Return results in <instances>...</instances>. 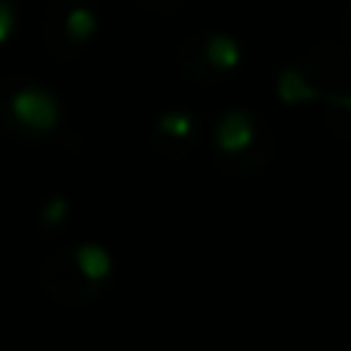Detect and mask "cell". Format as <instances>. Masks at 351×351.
<instances>
[{
  "label": "cell",
  "instance_id": "cell-1",
  "mask_svg": "<svg viewBox=\"0 0 351 351\" xmlns=\"http://www.w3.org/2000/svg\"><path fill=\"white\" fill-rule=\"evenodd\" d=\"M10 114L12 130H25L28 136H49L62 121V105L53 90L43 84H16L6 90L0 102Z\"/></svg>",
  "mask_w": 351,
  "mask_h": 351
},
{
  "label": "cell",
  "instance_id": "cell-4",
  "mask_svg": "<svg viewBox=\"0 0 351 351\" xmlns=\"http://www.w3.org/2000/svg\"><path fill=\"white\" fill-rule=\"evenodd\" d=\"M71 265L77 274H84V280L90 284H108L111 274H114V256H111L108 247L102 243H77L71 247Z\"/></svg>",
  "mask_w": 351,
  "mask_h": 351
},
{
  "label": "cell",
  "instance_id": "cell-3",
  "mask_svg": "<svg viewBox=\"0 0 351 351\" xmlns=\"http://www.w3.org/2000/svg\"><path fill=\"white\" fill-rule=\"evenodd\" d=\"M200 59L206 62L210 74L225 77V74H234L243 62V47L237 43V37L225 34V31H213V34L200 37Z\"/></svg>",
  "mask_w": 351,
  "mask_h": 351
},
{
  "label": "cell",
  "instance_id": "cell-7",
  "mask_svg": "<svg viewBox=\"0 0 351 351\" xmlns=\"http://www.w3.org/2000/svg\"><path fill=\"white\" fill-rule=\"evenodd\" d=\"M274 90H278V96L284 99L287 105L315 102V99L321 96V90H315V86L308 84L302 68H284V71L278 74V80H274Z\"/></svg>",
  "mask_w": 351,
  "mask_h": 351
},
{
  "label": "cell",
  "instance_id": "cell-6",
  "mask_svg": "<svg viewBox=\"0 0 351 351\" xmlns=\"http://www.w3.org/2000/svg\"><path fill=\"white\" fill-rule=\"evenodd\" d=\"M62 34L68 37L71 43H80L84 47L86 40L99 34V12L93 10L90 3H74L65 10V19H62Z\"/></svg>",
  "mask_w": 351,
  "mask_h": 351
},
{
  "label": "cell",
  "instance_id": "cell-8",
  "mask_svg": "<svg viewBox=\"0 0 351 351\" xmlns=\"http://www.w3.org/2000/svg\"><path fill=\"white\" fill-rule=\"evenodd\" d=\"M71 216V200L65 194H53V197L43 200V210H40V222L47 228H62Z\"/></svg>",
  "mask_w": 351,
  "mask_h": 351
},
{
  "label": "cell",
  "instance_id": "cell-9",
  "mask_svg": "<svg viewBox=\"0 0 351 351\" xmlns=\"http://www.w3.org/2000/svg\"><path fill=\"white\" fill-rule=\"evenodd\" d=\"M16 25H19V12L12 0H0V47L10 43V37L16 34Z\"/></svg>",
  "mask_w": 351,
  "mask_h": 351
},
{
  "label": "cell",
  "instance_id": "cell-5",
  "mask_svg": "<svg viewBox=\"0 0 351 351\" xmlns=\"http://www.w3.org/2000/svg\"><path fill=\"white\" fill-rule=\"evenodd\" d=\"M154 136L167 145H179L188 148L194 139H197V121H194L191 111H182V108H170L158 117L154 123Z\"/></svg>",
  "mask_w": 351,
  "mask_h": 351
},
{
  "label": "cell",
  "instance_id": "cell-2",
  "mask_svg": "<svg viewBox=\"0 0 351 351\" xmlns=\"http://www.w3.org/2000/svg\"><path fill=\"white\" fill-rule=\"evenodd\" d=\"M256 136H259V123L253 114L247 111H225L219 117L216 130H213V145L219 154H228V158H243L256 148Z\"/></svg>",
  "mask_w": 351,
  "mask_h": 351
}]
</instances>
